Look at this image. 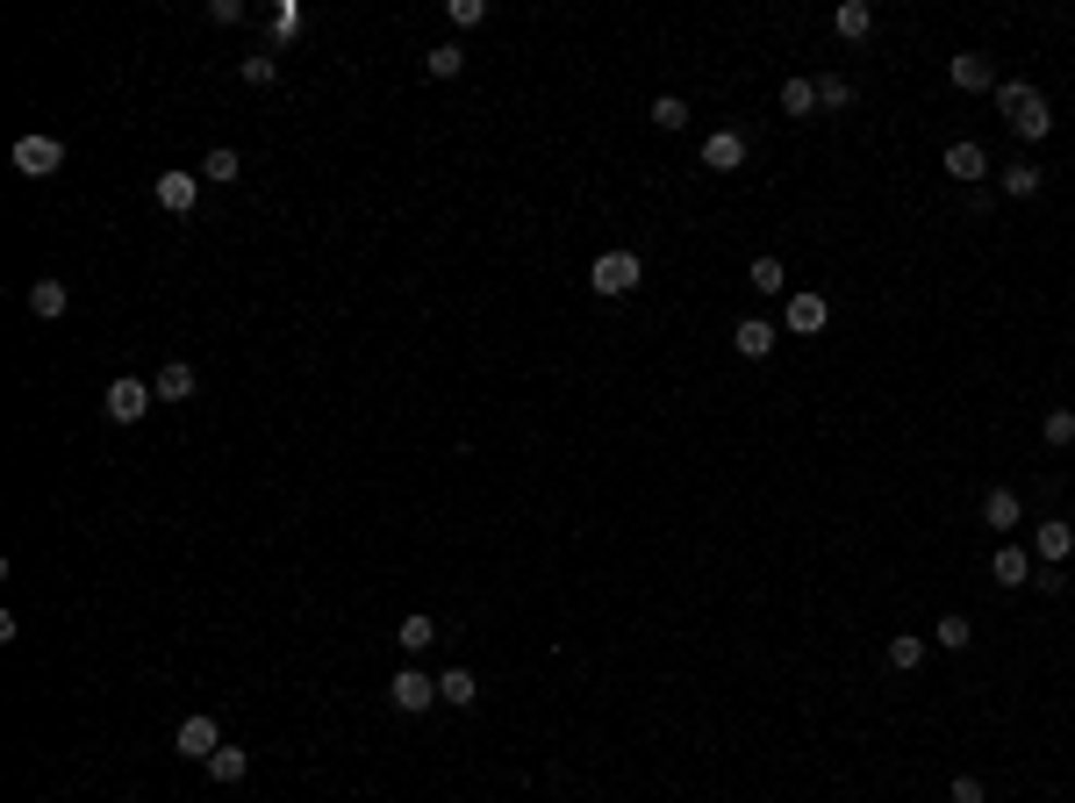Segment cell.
Listing matches in <instances>:
<instances>
[{
	"mask_svg": "<svg viewBox=\"0 0 1075 803\" xmlns=\"http://www.w3.org/2000/svg\"><path fill=\"white\" fill-rule=\"evenodd\" d=\"M158 402V388L151 380H137V374H122V380H108V394H101V410L115 416V424H144V410Z\"/></svg>",
	"mask_w": 1075,
	"mask_h": 803,
	"instance_id": "3957f363",
	"label": "cell"
},
{
	"mask_svg": "<svg viewBox=\"0 0 1075 803\" xmlns=\"http://www.w3.org/2000/svg\"><path fill=\"white\" fill-rule=\"evenodd\" d=\"M201 180H216V187H230V180H244V158L230 151V144H216V151L201 158Z\"/></svg>",
	"mask_w": 1075,
	"mask_h": 803,
	"instance_id": "603a6c76",
	"label": "cell"
},
{
	"mask_svg": "<svg viewBox=\"0 0 1075 803\" xmlns=\"http://www.w3.org/2000/svg\"><path fill=\"white\" fill-rule=\"evenodd\" d=\"M868 29H875V8H868V0H839V8H832V36H839V44H860Z\"/></svg>",
	"mask_w": 1075,
	"mask_h": 803,
	"instance_id": "5bb4252c",
	"label": "cell"
},
{
	"mask_svg": "<svg viewBox=\"0 0 1075 803\" xmlns=\"http://www.w3.org/2000/svg\"><path fill=\"white\" fill-rule=\"evenodd\" d=\"M474 696H480V682L466 674V667H444V674H438V703H452V710H466Z\"/></svg>",
	"mask_w": 1075,
	"mask_h": 803,
	"instance_id": "ffe728a7",
	"label": "cell"
},
{
	"mask_svg": "<svg viewBox=\"0 0 1075 803\" xmlns=\"http://www.w3.org/2000/svg\"><path fill=\"white\" fill-rule=\"evenodd\" d=\"M237 72H244V86H273V80H280V58H273V51H258V58H244Z\"/></svg>",
	"mask_w": 1075,
	"mask_h": 803,
	"instance_id": "1f68e13d",
	"label": "cell"
},
{
	"mask_svg": "<svg viewBox=\"0 0 1075 803\" xmlns=\"http://www.w3.org/2000/svg\"><path fill=\"white\" fill-rule=\"evenodd\" d=\"M746 280H753V294H789L782 258H753V266H746Z\"/></svg>",
	"mask_w": 1075,
	"mask_h": 803,
	"instance_id": "484cf974",
	"label": "cell"
},
{
	"mask_svg": "<svg viewBox=\"0 0 1075 803\" xmlns=\"http://www.w3.org/2000/svg\"><path fill=\"white\" fill-rule=\"evenodd\" d=\"M65 308H72L65 280H51V273H44V280H36V288H29V316H44V324H58Z\"/></svg>",
	"mask_w": 1075,
	"mask_h": 803,
	"instance_id": "ac0fdd59",
	"label": "cell"
},
{
	"mask_svg": "<svg viewBox=\"0 0 1075 803\" xmlns=\"http://www.w3.org/2000/svg\"><path fill=\"white\" fill-rule=\"evenodd\" d=\"M201 768H208V782H222V789H230V782H244V775H252V753H244V746H216V753L201 761Z\"/></svg>",
	"mask_w": 1075,
	"mask_h": 803,
	"instance_id": "e0dca14e",
	"label": "cell"
},
{
	"mask_svg": "<svg viewBox=\"0 0 1075 803\" xmlns=\"http://www.w3.org/2000/svg\"><path fill=\"white\" fill-rule=\"evenodd\" d=\"M1068 552H1075V524L1068 516H1040V531H1033V560L1068 567Z\"/></svg>",
	"mask_w": 1075,
	"mask_h": 803,
	"instance_id": "8992f818",
	"label": "cell"
},
{
	"mask_svg": "<svg viewBox=\"0 0 1075 803\" xmlns=\"http://www.w3.org/2000/svg\"><path fill=\"white\" fill-rule=\"evenodd\" d=\"M824 324H832V302H824V294H810V288L789 294V330H796V338H818Z\"/></svg>",
	"mask_w": 1075,
	"mask_h": 803,
	"instance_id": "9c48e42d",
	"label": "cell"
},
{
	"mask_svg": "<svg viewBox=\"0 0 1075 803\" xmlns=\"http://www.w3.org/2000/svg\"><path fill=\"white\" fill-rule=\"evenodd\" d=\"M703 166L710 172H738L746 166V137H738V130H710V137H703Z\"/></svg>",
	"mask_w": 1075,
	"mask_h": 803,
	"instance_id": "4fadbf2b",
	"label": "cell"
},
{
	"mask_svg": "<svg viewBox=\"0 0 1075 803\" xmlns=\"http://www.w3.org/2000/svg\"><path fill=\"white\" fill-rule=\"evenodd\" d=\"M1033 574H1040V567H1033V552H1025V546H1004L990 560V582L997 588H1018V582H1033Z\"/></svg>",
	"mask_w": 1075,
	"mask_h": 803,
	"instance_id": "9a60e30c",
	"label": "cell"
},
{
	"mask_svg": "<svg viewBox=\"0 0 1075 803\" xmlns=\"http://www.w3.org/2000/svg\"><path fill=\"white\" fill-rule=\"evenodd\" d=\"M424 72H430V80H460L466 51H460V44H438V51H424Z\"/></svg>",
	"mask_w": 1075,
	"mask_h": 803,
	"instance_id": "4316f807",
	"label": "cell"
},
{
	"mask_svg": "<svg viewBox=\"0 0 1075 803\" xmlns=\"http://www.w3.org/2000/svg\"><path fill=\"white\" fill-rule=\"evenodd\" d=\"M444 15H452V29H480V22H488V0H452Z\"/></svg>",
	"mask_w": 1075,
	"mask_h": 803,
	"instance_id": "d6a6232c",
	"label": "cell"
},
{
	"mask_svg": "<svg viewBox=\"0 0 1075 803\" xmlns=\"http://www.w3.org/2000/svg\"><path fill=\"white\" fill-rule=\"evenodd\" d=\"M208 22H222V29H230V22H244V0H208Z\"/></svg>",
	"mask_w": 1075,
	"mask_h": 803,
	"instance_id": "e575fe53",
	"label": "cell"
},
{
	"mask_svg": "<svg viewBox=\"0 0 1075 803\" xmlns=\"http://www.w3.org/2000/svg\"><path fill=\"white\" fill-rule=\"evenodd\" d=\"M774 344H782V330H774L768 316H746V324H732V352H738V360H768Z\"/></svg>",
	"mask_w": 1075,
	"mask_h": 803,
	"instance_id": "30bf717a",
	"label": "cell"
},
{
	"mask_svg": "<svg viewBox=\"0 0 1075 803\" xmlns=\"http://www.w3.org/2000/svg\"><path fill=\"white\" fill-rule=\"evenodd\" d=\"M946 80L961 86V94H997V65L982 51H961V58H946Z\"/></svg>",
	"mask_w": 1075,
	"mask_h": 803,
	"instance_id": "52a82bcc",
	"label": "cell"
},
{
	"mask_svg": "<svg viewBox=\"0 0 1075 803\" xmlns=\"http://www.w3.org/2000/svg\"><path fill=\"white\" fill-rule=\"evenodd\" d=\"M939 166L954 172L961 187H975V180L990 172V151H982V144H975V137H954V144H946V158H939Z\"/></svg>",
	"mask_w": 1075,
	"mask_h": 803,
	"instance_id": "8fae6325",
	"label": "cell"
},
{
	"mask_svg": "<svg viewBox=\"0 0 1075 803\" xmlns=\"http://www.w3.org/2000/svg\"><path fill=\"white\" fill-rule=\"evenodd\" d=\"M172 746L187 753V761H208V753L222 746V732H216V718H208V710H194V718L180 725V732H172Z\"/></svg>",
	"mask_w": 1075,
	"mask_h": 803,
	"instance_id": "7c38bea8",
	"label": "cell"
},
{
	"mask_svg": "<svg viewBox=\"0 0 1075 803\" xmlns=\"http://www.w3.org/2000/svg\"><path fill=\"white\" fill-rule=\"evenodd\" d=\"M638 280H646V258H638V252H602L596 266H588V288H596L602 302H624V294H638Z\"/></svg>",
	"mask_w": 1075,
	"mask_h": 803,
	"instance_id": "7a4b0ae2",
	"label": "cell"
},
{
	"mask_svg": "<svg viewBox=\"0 0 1075 803\" xmlns=\"http://www.w3.org/2000/svg\"><path fill=\"white\" fill-rule=\"evenodd\" d=\"M158 208H166V216H187L194 202H201V172H158Z\"/></svg>",
	"mask_w": 1075,
	"mask_h": 803,
	"instance_id": "ba28073f",
	"label": "cell"
},
{
	"mask_svg": "<svg viewBox=\"0 0 1075 803\" xmlns=\"http://www.w3.org/2000/svg\"><path fill=\"white\" fill-rule=\"evenodd\" d=\"M889 667H896V674H918V667H925V638L918 632H896V638H889Z\"/></svg>",
	"mask_w": 1075,
	"mask_h": 803,
	"instance_id": "cb8c5ba5",
	"label": "cell"
},
{
	"mask_svg": "<svg viewBox=\"0 0 1075 803\" xmlns=\"http://www.w3.org/2000/svg\"><path fill=\"white\" fill-rule=\"evenodd\" d=\"M388 703L394 710H430V703H438V674H424V667H394L388 674Z\"/></svg>",
	"mask_w": 1075,
	"mask_h": 803,
	"instance_id": "5b68a950",
	"label": "cell"
},
{
	"mask_svg": "<svg viewBox=\"0 0 1075 803\" xmlns=\"http://www.w3.org/2000/svg\"><path fill=\"white\" fill-rule=\"evenodd\" d=\"M1047 445H1075V410H1047Z\"/></svg>",
	"mask_w": 1075,
	"mask_h": 803,
	"instance_id": "836d02e7",
	"label": "cell"
},
{
	"mask_svg": "<svg viewBox=\"0 0 1075 803\" xmlns=\"http://www.w3.org/2000/svg\"><path fill=\"white\" fill-rule=\"evenodd\" d=\"M187 394H194V366H180V360L158 366V402H187Z\"/></svg>",
	"mask_w": 1075,
	"mask_h": 803,
	"instance_id": "d4e9b609",
	"label": "cell"
},
{
	"mask_svg": "<svg viewBox=\"0 0 1075 803\" xmlns=\"http://www.w3.org/2000/svg\"><path fill=\"white\" fill-rule=\"evenodd\" d=\"M8 158H15V172H22V180H51V172L65 166V144L36 130V137H15V151H8Z\"/></svg>",
	"mask_w": 1075,
	"mask_h": 803,
	"instance_id": "277c9868",
	"label": "cell"
},
{
	"mask_svg": "<svg viewBox=\"0 0 1075 803\" xmlns=\"http://www.w3.org/2000/svg\"><path fill=\"white\" fill-rule=\"evenodd\" d=\"M997 115H1004V130L1018 144H1040L1047 130H1054V115H1047V94L1025 80H997Z\"/></svg>",
	"mask_w": 1075,
	"mask_h": 803,
	"instance_id": "6da1fadb",
	"label": "cell"
},
{
	"mask_svg": "<svg viewBox=\"0 0 1075 803\" xmlns=\"http://www.w3.org/2000/svg\"><path fill=\"white\" fill-rule=\"evenodd\" d=\"M394 638H402V653H430V646H438V617H424V610L402 617V632H394Z\"/></svg>",
	"mask_w": 1075,
	"mask_h": 803,
	"instance_id": "44dd1931",
	"label": "cell"
},
{
	"mask_svg": "<svg viewBox=\"0 0 1075 803\" xmlns=\"http://www.w3.org/2000/svg\"><path fill=\"white\" fill-rule=\"evenodd\" d=\"M1040 180H1047V172L1033 166V158H1011V166L997 172V187H1004L1011 202H1033V194H1040Z\"/></svg>",
	"mask_w": 1075,
	"mask_h": 803,
	"instance_id": "2e32d148",
	"label": "cell"
},
{
	"mask_svg": "<svg viewBox=\"0 0 1075 803\" xmlns=\"http://www.w3.org/2000/svg\"><path fill=\"white\" fill-rule=\"evenodd\" d=\"M954 803H982V775H954Z\"/></svg>",
	"mask_w": 1075,
	"mask_h": 803,
	"instance_id": "d590c367",
	"label": "cell"
},
{
	"mask_svg": "<svg viewBox=\"0 0 1075 803\" xmlns=\"http://www.w3.org/2000/svg\"><path fill=\"white\" fill-rule=\"evenodd\" d=\"M266 29H273V44H294V36H302V0H280Z\"/></svg>",
	"mask_w": 1075,
	"mask_h": 803,
	"instance_id": "f546056e",
	"label": "cell"
},
{
	"mask_svg": "<svg viewBox=\"0 0 1075 803\" xmlns=\"http://www.w3.org/2000/svg\"><path fill=\"white\" fill-rule=\"evenodd\" d=\"M818 108H854V80L824 72V80H818Z\"/></svg>",
	"mask_w": 1075,
	"mask_h": 803,
	"instance_id": "4dcf8cb0",
	"label": "cell"
},
{
	"mask_svg": "<svg viewBox=\"0 0 1075 803\" xmlns=\"http://www.w3.org/2000/svg\"><path fill=\"white\" fill-rule=\"evenodd\" d=\"M782 115H818V80H789L782 86Z\"/></svg>",
	"mask_w": 1075,
	"mask_h": 803,
	"instance_id": "83f0119b",
	"label": "cell"
},
{
	"mask_svg": "<svg viewBox=\"0 0 1075 803\" xmlns=\"http://www.w3.org/2000/svg\"><path fill=\"white\" fill-rule=\"evenodd\" d=\"M646 115H652V130H688V101H682V94H660Z\"/></svg>",
	"mask_w": 1075,
	"mask_h": 803,
	"instance_id": "f1b7e54d",
	"label": "cell"
},
{
	"mask_svg": "<svg viewBox=\"0 0 1075 803\" xmlns=\"http://www.w3.org/2000/svg\"><path fill=\"white\" fill-rule=\"evenodd\" d=\"M968 638H975V624H968L961 610H946V617L932 624V646H946V653H968Z\"/></svg>",
	"mask_w": 1075,
	"mask_h": 803,
	"instance_id": "7402d4cb",
	"label": "cell"
},
{
	"mask_svg": "<svg viewBox=\"0 0 1075 803\" xmlns=\"http://www.w3.org/2000/svg\"><path fill=\"white\" fill-rule=\"evenodd\" d=\"M1018 496H1011V488H990V496H982V524H990V531H1004V538H1011V531H1018Z\"/></svg>",
	"mask_w": 1075,
	"mask_h": 803,
	"instance_id": "d6986e66",
	"label": "cell"
}]
</instances>
